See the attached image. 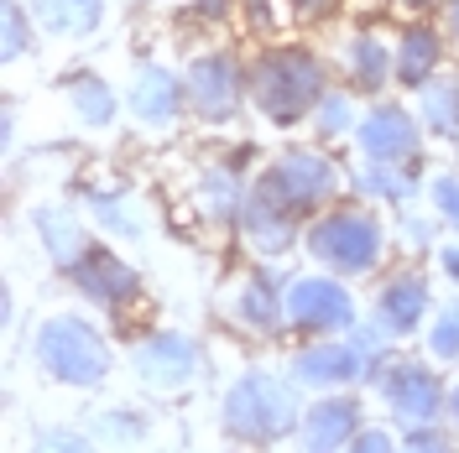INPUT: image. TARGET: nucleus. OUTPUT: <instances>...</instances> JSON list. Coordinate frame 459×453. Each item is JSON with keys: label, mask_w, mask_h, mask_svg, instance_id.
Returning a JSON list of instances; mask_svg holds the SVG:
<instances>
[{"label": "nucleus", "mask_w": 459, "mask_h": 453, "mask_svg": "<svg viewBox=\"0 0 459 453\" xmlns=\"http://www.w3.org/2000/svg\"><path fill=\"white\" fill-rule=\"evenodd\" d=\"M240 235H246V245H251L261 261H277V255H287L292 245H303V219L277 214V209H266L261 199H251L240 209Z\"/></svg>", "instance_id": "aec40b11"}, {"label": "nucleus", "mask_w": 459, "mask_h": 453, "mask_svg": "<svg viewBox=\"0 0 459 453\" xmlns=\"http://www.w3.org/2000/svg\"><path fill=\"white\" fill-rule=\"evenodd\" d=\"M340 63H344L350 89L366 94V99H376V94H386V89L397 84V47L386 37H376V31H350Z\"/></svg>", "instance_id": "f3484780"}, {"label": "nucleus", "mask_w": 459, "mask_h": 453, "mask_svg": "<svg viewBox=\"0 0 459 453\" xmlns=\"http://www.w3.org/2000/svg\"><path fill=\"white\" fill-rule=\"evenodd\" d=\"M303 423V386L292 375H277V370L246 365L220 397V427H225L230 443H251V449H266V443H282L292 438Z\"/></svg>", "instance_id": "f03ea898"}, {"label": "nucleus", "mask_w": 459, "mask_h": 453, "mask_svg": "<svg viewBox=\"0 0 459 453\" xmlns=\"http://www.w3.org/2000/svg\"><path fill=\"white\" fill-rule=\"evenodd\" d=\"M344 193V172L318 151V146H287L282 157H272L251 177V199H261L277 214L292 219H314Z\"/></svg>", "instance_id": "39448f33"}, {"label": "nucleus", "mask_w": 459, "mask_h": 453, "mask_svg": "<svg viewBox=\"0 0 459 453\" xmlns=\"http://www.w3.org/2000/svg\"><path fill=\"white\" fill-rule=\"evenodd\" d=\"M31 5L22 0H5V63H22V57L37 47V31H31Z\"/></svg>", "instance_id": "c756f323"}, {"label": "nucleus", "mask_w": 459, "mask_h": 453, "mask_svg": "<svg viewBox=\"0 0 459 453\" xmlns=\"http://www.w3.org/2000/svg\"><path fill=\"white\" fill-rule=\"evenodd\" d=\"M423 141H429V131H423L418 110H407L397 99H376L371 110L360 115V125H355V146L371 162H402V167H412L423 157Z\"/></svg>", "instance_id": "9d476101"}, {"label": "nucleus", "mask_w": 459, "mask_h": 453, "mask_svg": "<svg viewBox=\"0 0 459 453\" xmlns=\"http://www.w3.org/2000/svg\"><path fill=\"white\" fill-rule=\"evenodd\" d=\"M418 120L433 141H459V73H438L418 89Z\"/></svg>", "instance_id": "393cba45"}, {"label": "nucleus", "mask_w": 459, "mask_h": 453, "mask_svg": "<svg viewBox=\"0 0 459 453\" xmlns=\"http://www.w3.org/2000/svg\"><path fill=\"white\" fill-rule=\"evenodd\" d=\"M433 219H438V214H433ZM433 219L402 209V240H407V251H429V245H433Z\"/></svg>", "instance_id": "72a5a7b5"}, {"label": "nucleus", "mask_w": 459, "mask_h": 453, "mask_svg": "<svg viewBox=\"0 0 459 453\" xmlns=\"http://www.w3.org/2000/svg\"><path fill=\"white\" fill-rule=\"evenodd\" d=\"M423 344H429V360H438V365H459V297H449L444 308H433Z\"/></svg>", "instance_id": "cd10ccee"}, {"label": "nucleus", "mask_w": 459, "mask_h": 453, "mask_svg": "<svg viewBox=\"0 0 459 453\" xmlns=\"http://www.w3.org/2000/svg\"><path fill=\"white\" fill-rule=\"evenodd\" d=\"M31 235H37L42 255L53 261L57 271H68V266L94 245L89 229H84V219H79L74 209H63V203H42V209H31Z\"/></svg>", "instance_id": "6ab92c4d"}, {"label": "nucleus", "mask_w": 459, "mask_h": 453, "mask_svg": "<svg viewBox=\"0 0 459 453\" xmlns=\"http://www.w3.org/2000/svg\"><path fill=\"white\" fill-rule=\"evenodd\" d=\"M100 438H105V443H142L146 438V417L142 412H131V406H115V412H105V417H100Z\"/></svg>", "instance_id": "2f4dec72"}, {"label": "nucleus", "mask_w": 459, "mask_h": 453, "mask_svg": "<svg viewBox=\"0 0 459 453\" xmlns=\"http://www.w3.org/2000/svg\"><path fill=\"white\" fill-rule=\"evenodd\" d=\"M126 110L136 115L142 125H172L178 115L188 110V84H183V73H172L162 63H142L136 73H131V84H126Z\"/></svg>", "instance_id": "2eb2a0df"}, {"label": "nucleus", "mask_w": 459, "mask_h": 453, "mask_svg": "<svg viewBox=\"0 0 459 453\" xmlns=\"http://www.w3.org/2000/svg\"><path fill=\"white\" fill-rule=\"evenodd\" d=\"M292 5V16H303V21H318V16H329L340 0H287Z\"/></svg>", "instance_id": "c9c22d12"}, {"label": "nucleus", "mask_w": 459, "mask_h": 453, "mask_svg": "<svg viewBox=\"0 0 459 453\" xmlns=\"http://www.w3.org/2000/svg\"><path fill=\"white\" fill-rule=\"evenodd\" d=\"M131 375L142 380L146 391H157V397L188 391L204 375V349H199V339H188L178 329H152L131 349Z\"/></svg>", "instance_id": "6e6552de"}, {"label": "nucleus", "mask_w": 459, "mask_h": 453, "mask_svg": "<svg viewBox=\"0 0 459 453\" xmlns=\"http://www.w3.org/2000/svg\"><path fill=\"white\" fill-rule=\"evenodd\" d=\"M444 417H449V423L459 427V380H455V386H449V412H444Z\"/></svg>", "instance_id": "ea45409f"}, {"label": "nucleus", "mask_w": 459, "mask_h": 453, "mask_svg": "<svg viewBox=\"0 0 459 453\" xmlns=\"http://www.w3.org/2000/svg\"><path fill=\"white\" fill-rule=\"evenodd\" d=\"M251 203V183L230 167H204L194 183V209L214 225H240V209Z\"/></svg>", "instance_id": "412c9836"}, {"label": "nucleus", "mask_w": 459, "mask_h": 453, "mask_svg": "<svg viewBox=\"0 0 459 453\" xmlns=\"http://www.w3.org/2000/svg\"><path fill=\"white\" fill-rule=\"evenodd\" d=\"M444 31H449V42L459 47V0H444Z\"/></svg>", "instance_id": "4c0bfd02"}, {"label": "nucleus", "mask_w": 459, "mask_h": 453, "mask_svg": "<svg viewBox=\"0 0 459 453\" xmlns=\"http://www.w3.org/2000/svg\"><path fill=\"white\" fill-rule=\"evenodd\" d=\"M376 318L397 334V339H412L418 329H429L433 318V286L418 266H407L397 277H386L381 292H376Z\"/></svg>", "instance_id": "dca6fc26"}, {"label": "nucleus", "mask_w": 459, "mask_h": 453, "mask_svg": "<svg viewBox=\"0 0 459 453\" xmlns=\"http://www.w3.org/2000/svg\"><path fill=\"white\" fill-rule=\"evenodd\" d=\"M303 255L314 266H324V271H334V277H350V282L381 271V261H386V225H381L376 203L371 199L329 203L324 214H314L303 225Z\"/></svg>", "instance_id": "7ed1b4c3"}, {"label": "nucleus", "mask_w": 459, "mask_h": 453, "mask_svg": "<svg viewBox=\"0 0 459 453\" xmlns=\"http://www.w3.org/2000/svg\"><path fill=\"white\" fill-rule=\"evenodd\" d=\"M329 63L314 53V47H298V42H287V47H266V53L251 57V68H246V94H251V110L266 120V125H298V120H308L314 105L329 94Z\"/></svg>", "instance_id": "f257e3e1"}, {"label": "nucleus", "mask_w": 459, "mask_h": 453, "mask_svg": "<svg viewBox=\"0 0 459 453\" xmlns=\"http://www.w3.org/2000/svg\"><path fill=\"white\" fill-rule=\"evenodd\" d=\"M438 271H444V282L459 286V245H438Z\"/></svg>", "instance_id": "e433bc0d"}, {"label": "nucleus", "mask_w": 459, "mask_h": 453, "mask_svg": "<svg viewBox=\"0 0 459 453\" xmlns=\"http://www.w3.org/2000/svg\"><path fill=\"white\" fill-rule=\"evenodd\" d=\"M89 432H37V449H89Z\"/></svg>", "instance_id": "f704fd0d"}, {"label": "nucleus", "mask_w": 459, "mask_h": 453, "mask_svg": "<svg viewBox=\"0 0 459 453\" xmlns=\"http://www.w3.org/2000/svg\"><path fill=\"white\" fill-rule=\"evenodd\" d=\"M37 27L53 37H94L105 27V0H27Z\"/></svg>", "instance_id": "b1692460"}, {"label": "nucleus", "mask_w": 459, "mask_h": 453, "mask_svg": "<svg viewBox=\"0 0 459 453\" xmlns=\"http://www.w3.org/2000/svg\"><path fill=\"white\" fill-rule=\"evenodd\" d=\"M308 125H314L318 141H340V136H355V125H360L355 94H350V89H329V94H324V99L314 105Z\"/></svg>", "instance_id": "a878e982"}, {"label": "nucleus", "mask_w": 459, "mask_h": 453, "mask_svg": "<svg viewBox=\"0 0 459 453\" xmlns=\"http://www.w3.org/2000/svg\"><path fill=\"white\" fill-rule=\"evenodd\" d=\"M63 277H68V286L84 297L89 308H131L142 297V271L126 255H115L110 245H89Z\"/></svg>", "instance_id": "ddd939ff"}, {"label": "nucleus", "mask_w": 459, "mask_h": 453, "mask_svg": "<svg viewBox=\"0 0 459 453\" xmlns=\"http://www.w3.org/2000/svg\"><path fill=\"white\" fill-rule=\"evenodd\" d=\"M287 375L303 386V391H355V386H366L371 380V365H366V355L334 334H324V339H308L292 360H287Z\"/></svg>", "instance_id": "9b49d317"}, {"label": "nucleus", "mask_w": 459, "mask_h": 453, "mask_svg": "<svg viewBox=\"0 0 459 453\" xmlns=\"http://www.w3.org/2000/svg\"><path fill=\"white\" fill-rule=\"evenodd\" d=\"M350 188L371 203H386V209H407L418 199V177L402 162H371V157H360V172L350 177Z\"/></svg>", "instance_id": "5701e85b"}, {"label": "nucleus", "mask_w": 459, "mask_h": 453, "mask_svg": "<svg viewBox=\"0 0 459 453\" xmlns=\"http://www.w3.org/2000/svg\"><path fill=\"white\" fill-rule=\"evenodd\" d=\"M355 323H360V303L350 292V277H334L318 266L308 277L287 282V329L292 334L324 339V334H350Z\"/></svg>", "instance_id": "423d86ee"}, {"label": "nucleus", "mask_w": 459, "mask_h": 453, "mask_svg": "<svg viewBox=\"0 0 459 453\" xmlns=\"http://www.w3.org/2000/svg\"><path fill=\"white\" fill-rule=\"evenodd\" d=\"M355 453H386V449H402V432H386L381 423H366L360 432H355V443H350Z\"/></svg>", "instance_id": "473e14b6"}, {"label": "nucleus", "mask_w": 459, "mask_h": 453, "mask_svg": "<svg viewBox=\"0 0 459 453\" xmlns=\"http://www.w3.org/2000/svg\"><path fill=\"white\" fill-rule=\"evenodd\" d=\"M194 5H199V11L209 16V21H220V16H225L230 5H235V0H194Z\"/></svg>", "instance_id": "58836bf2"}, {"label": "nucleus", "mask_w": 459, "mask_h": 453, "mask_svg": "<svg viewBox=\"0 0 459 453\" xmlns=\"http://www.w3.org/2000/svg\"><path fill=\"white\" fill-rule=\"evenodd\" d=\"M438 365V360H433ZM429 360H412V355H392L386 365L376 370L371 391L386 401V412L407 423H438L449 412V380L433 370Z\"/></svg>", "instance_id": "0eeeda50"}, {"label": "nucleus", "mask_w": 459, "mask_h": 453, "mask_svg": "<svg viewBox=\"0 0 459 453\" xmlns=\"http://www.w3.org/2000/svg\"><path fill=\"white\" fill-rule=\"evenodd\" d=\"M371 423L366 406L355 391H318L308 406H303V423H298V443L314 453H334V449H350L355 432Z\"/></svg>", "instance_id": "4468645a"}, {"label": "nucleus", "mask_w": 459, "mask_h": 453, "mask_svg": "<svg viewBox=\"0 0 459 453\" xmlns=\"http://www.w3.org/2000/svg\"><path fill=\"white\" fill-rule=\"evenodd\" d=\"M423 193H429V209L438 214V225H449L459 235V167L433 172L429 183H423Z\"/></svg>", "instance_id": "7c9ffc66"}, {"label": "nucleus", "mask_w": 459, "mask_h": 453, "mask_svg": "<svg viewBox=\"0 0 459 453\" xmlns=\"http://www.w3.org/2000/svg\"><path fill=\"white\" fill-rule=\"evenodd\" d=\"M402 5H438V0H402Z\"/></svg>", "instance_id": "a19ab883"}, {"label": "nucleus", "mask_w": 459, "mask_h": 453, "mask_svg": "<svg viewBox=\"0 0 459 453\" xmlns=\"http://www.w3.org/2000/svg\"><path fill=\"white\" fill-rule=\"evenodd\" d=\"M63 99H68L74 120L89 125V131H105V125H115V115H120V94H115V84H105V79L89 73V68L63 79Z\"/></svg>", "instance_id": "4be33fe9"}, {"label": "nucleus", "mask_w": 459, "mask_h": 453, "mask_svg": "<svg viewBox=\"0 0 459 453\" xmlns=\"http://www.w3.org/2000/svg\"><path fill=\"white\" fill-rule=\"evenodd\" d=\"M183 84H188V115H199L209 125H225V120L240 115V105H251V94H246V68L230 53H220V47L188 57Z\"/></svg>", "instance_id": "1a4fd4ad"}, {"label": "nucleus", "mask_w": 459, "mask_h": 453, "mask_svg": "<svg viewBox=\"0 0 459 453\" xmlns=\"http://www.w3.org/2000/svg\"><path fill=\"white\" fill-rule=\"evenodd\" d=\"M84 214L105 229V235H115V240H136V235H142V219H131V203L120 199V193H105V188L84 193Z\"/></svg>", "instance_id": "bb28decb"}, {"label": "nucleus", "mask_w": 459, "mask_h": 453, "mask_svg": "<svg viewBox=\"0 0 459 453\" xmlns=\"http://www.w3.org/2000/svg\"><path fill=\"white\" fill-rule=\"evenodd\" d=\"M444 42L449 31H438L433 21H407L397 37V89H418L444 73Z\"/></svg>", "instance_id": "a211bd4d"}, {"label": "nucleus", "mask_w": 459, "mask_h": 453, "mask_svg": "<svg viewBox=\"0 0 459 453\" xmlns=\"http://www.w3.org/2000/svg\"><path fill=\"white\" fill-rule=\"evenodd\" d=\"M459 438V427L449 417H438V423H407L402 427V449L407 453H449Z\"/></svg>", "instance_id": "c85d7f7f"}, {"label": "nucleus", "mask_w": 459, "mask_h": 453, "mask_svg": "<svg viewBox=\"0 0 459 453\" xmlns=\"http://www.w3.org/2000/svg\"><path fill=\"white\" fill-rule=\"evenodd\" d=\"M31 360H37V370H42L48 380H57V386L94 391V386L110 380L115 349L84 312H48V318L37 323V334H31Z\"/></svg>", "instance_id": "20e7f679"}, {"label": "nucleus", "mask_w": 459, "mask_h": 453, "mask_svg": "<svg viewBox=\"0 0 459 453\" xmlns=\"http://www.w3.org/2000/svg\"><path fill=\"white\" fill-rule=\"evenodd\" d=\"M225 318L235 329H246V334H261V339H272V334L287 329V286L272 277L266 261L251 266V271H240L225 286Z\"/></svg>", "instance_id": "f8f14e48"}]
</instances>
